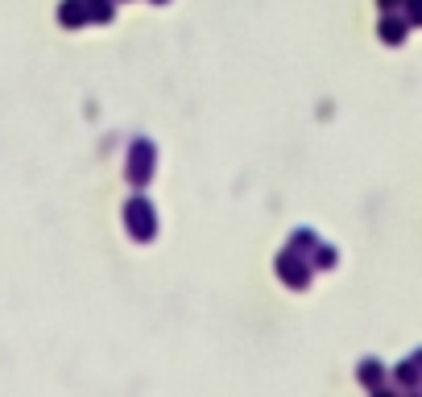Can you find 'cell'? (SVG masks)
<instances>
[{
    "instance_id": "obj_4",
    "label": "cell",
    "mask_w": 422,
    "mask_h": 397,
    "mask_svg": "<svg viewBox=\"0 0 422 397\" xmlns=\"http://www.w3.org/2000/svg\"><path fill=\"white\" fill-rule=\"evenodd\" d=\"M401 38H406V21H401V17H389V13H385V17H381V42L398 46Z\"/></svg>"
},
{
    "instance_id": "obj_3",
    "label": "cell",
    "mask_w": 422,
    "mask_h": 397,
    "mask_svg": "<svg viewBox=\"0 0 422 397\" xmlns=\"http://www.w3.org/2000/svg\"><path fill=\"white\" fill-rule=\"evenodd\" d=\"M129 178H133L137 187H145V183L153 178V145H149V141H137V145L129 149Z\"/></svg>"
},
{
    "instance_id": "obj_6",
    "label": "cell",
    "mask_w": 422,
    "mask_h": 397,
    "mask_svg": "<svg viewBox=\"0 0 422 397\" xmlns=\"http://www.w3.org/2000/svg\"><path fill=\"white\" fill-rule=\"evenodd\" d=\"M381 373H385L381 360H364V364H360V381H364L369 389H377V393H381Z\"/></svg>"
},
{
    "instance_id": "obj_10",
    "label": "cell",
    "mask_w": 422,
    "mask_h": 397,
    "mask_svg": "<svg viewBox=\"0 0 422 397\" xmlns=\"http://www.w3.org/2000/svg\"><path fill=\"white\" fill-rule=\"evenodd\" d=\"M406 9H410V21L422 25V0H406Z\"/></svg>"
},
{
    "instance_id": "obj_2",
    "label": "cell",
    "mask_w": 422,
    "mask_h": 397,
    "mask_svg": "<svg viewBox=\"0 0 422 397\" xmlns=\"http://www.w3.org/2000/svg\"><path fill=\"white\" fill-rule=\"evenodd\" d=\"M310 269H315V265H306V257L294 253V249H286L278 257V278L286 281V285H294V290H306V285H310Z\"/></svg>"
},
{
    "instance_id": "obj_5",
    "label": "cell",
    "mask_w": 422,
    "mask_h": 397,
    "mask_svg": "<svg viewBox=\"0 0 422 397\" xmlns=\"http://www.w3.org/2000/svg\"><path fill=\"white\" fill-rule=\"evenodd\" d=\"M286 249H294V253H315V249H319V240H315V232H310V228H298V232L290 236V244H286Z\"/></svg>"
},
{
    "instance_id": "obj_12",
    "label": "cell",
    "mask_w": 422,
    "mask_h": 397,
    "mask_svg": "<svg viewBox=\"0 0 422 397\" xmlns=\"http://www.w3.org/2000/svg\"><path fill=\"white\" fill-rule=\"evenodd\" d=\"M410 360H414V364H418V373H422V348L414 352V356H410Z\"/></svg>"
},
{
    "instance_id": "obj_7",
    "label": "cell",
    "mask_w": 422,
    "mask_h": 397,
    "mask_svg": "<svg viewBox=\"0 0 422 397\" xmlns=\"http://www.w3.org/2000/svg\"><path fill=\"white\" fill-rule=\"evenodd\" d=\"M418 364H414V360H406V364H401L398 373H394V381H398L401 389H418Z\"/></svg>"
},
{
    "instance_id": "obj_8",
    "label": "cell",
    "mask_w": 422,
    "mask_h": 397,
    "mask_svg": "<svg viewBox=\"0 0 422 397\" xmlns=\"http://www.w3.org/2000/svg\"><path fill=\"white\" fill-rule=\"evenodd\" d=\"M315 269H335V249H315Z\"/></svg>"
},
{
    "instance_id": "obj_9",
    "label": "cell",
    "mask_w": 422,
    "mask_h": 397,
    "mask_svg": "<svg viewBox=\"0 0 422 397\" xmlns=\"http://www.w3.org/2000/svg\"><path fill=\"white\" fill-rule=\"evenodd\" d=\"M92 17L108 21V17H112V4H108V0H92Z\"/></svg>"
},
{
    "instance_id": "obj_1",
    "label": "cell",
    "mask_w": 422,
    "mask_h": 397,
    "mask_svg": "<svg viewBox=\"0 0 422 397\" xmlns=\"http://www.w3.org/2000/svg\"><path fill=\"white\" fill-rule=\"evenodd\" d=\"M124 219H129V232L137 236V240H153V232H158V215H153V203H149L145 195L129 199Z\"/></svg>"
},
{
    "instance_id": "obj_13",
    "label": "cell",
    "mask_w": 422,
    "mask_h": 397,
    "mask_svg": "<svg viewBox=\"0 0 422 397\" xmlns=\"http://www.w3.org/2000/svg\"><path fill=\"white\" fill-rule=\"evenodd\" d=\"M153 4H166V0H153Z\"/></svg>"
},
{
    "instance_id": "obj_11",
    "label": "cell",
    "mask_w": 422,
    "mask_h": 397,
    "mask_svg": "<svg viewBox=\"0 0 422 397\" xmlns=\"http://www.w3.org/2000/svg\"><path fill=\"white\" fill-rule=\"evenodd\" d=\"M377 4H381V13H394V9H401V4H406V0H377Z\"/></svg>"
}]
</instances>
